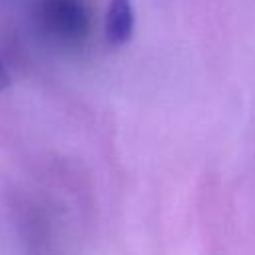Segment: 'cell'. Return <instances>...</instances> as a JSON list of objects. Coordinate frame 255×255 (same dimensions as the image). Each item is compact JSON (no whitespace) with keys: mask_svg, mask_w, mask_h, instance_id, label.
I'll list each match as a JSON object with an SVG mask.
<instances>
[{"mask_svg":"<svg viewBox=\"0 0 255 255\" xmlns=\"http://www.w3.org/2000/svg\"><path fill=\"white\" fill-rule=\"evenodd\" d=\"M34 18L50 40L64 46H78L90 34L86 0H36Z\"/></svg>","mask_w":255,"mask_h":255,"instance_id":"cell-1","label":"cell"},{"mask_svg":"<svg viewBox=\"0 0 255 255\" xmlns=\"http://www.w3.org/2000/svg\"><path fill=\"white\" fill-rule=\"evenodd\" d=\"M135 26V14L131 0H110L106 10L104 34L110 46H124L129 42Z\"/></svg>","mask_w":255,"mask_h":255,"instance_id":"cell-2","label":"cell"},{"mask_svg":"<svg viewBox=\"0 0 255 255\" xmlns=\"http://www.w3.org/2000/svg\"><path fill=\"white\" fill-rule=\"evenodd\" d=\"M8 84H10V76H8V72H6V68L0 60V90H4Z\"/></svg>","mask_w":255,"mask_h":255,"instance_id":"cell-3","label":"cell"}]
</instances>
